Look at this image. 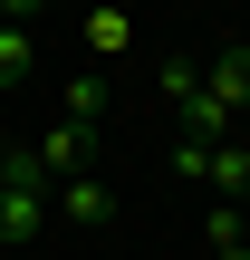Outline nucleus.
<instances>
[{
	"mask_svg": "<svg viewBox=\"0 0 250 260\" xmlns=\"http://www.w3.org/2000/svg\"><path fill=\"white\" fill-rule=\"evenodd\" d=\"M48 164H39V145H10L0 154V241H39L48 232Z\"/></svg>",
	"mask_w": 250,
	"mask_h": 260,
	"instance_id": "nucleus-1",
	"label": "nucleus"
},
{
	"mask_svg": "<svg viewBox=\"0 0 250 260\" xmlns=\"http://www.w3.org/2000/svg\"><path fill=\"white\" fill-rule=\"evenodd\" d=\"M39 164H48V183H67V174H87V125H67V116H58V125L39 135Z\"/></svg>",
	"mask_w": 250,
	"mask_h": 260,
	"instance_id": "nucleus-2",
	"label": "nucleus"
},
{
	"mask_svg": "<svg viewBox=\"0 0 250 260\" xmlns=\"http://www.w3.org/2000/svg\"><path fill=\"white\" fill-rule=\"evenodd\" d=\"M48 212H67V222H106V212H116V193H106L96 174H67V183L48 193Z\"/></svg>",
	"mask_w": 250,
	"mask_h": 260,
	"instance_id": "nucleus-3",
	"label": "nucleus"
},
{
	"mask_svg": "<svg viewBox=\"0 0 250 260\" xmlns=\"http://www.w3.org/2000/svg\"><path fill=\"white\" fill-rule=\"evenodd\" d=\"M202 87H212V96H222V106L241 116V106H250V48H222V58L202 68Z\"/></svg>",
	"mask_w": 250,
	"mask_h": 260,
	"instance_id": "nucleus-4",
	"label": "nucleus"
},
{
	"mask_svg": "<svg viewBox=\"0 0 250 260\" xmlns=\"http://www.w3.org/2000/svg\"><path fill=\"white\" fill-rule=\"evenodd\" d=\"M87 48H96V58H125V48H135V19H125V10H87Z\"/></svg>",
	"mask_w": 250,
	"mask_h": 260,
	"instance_id": "nucleus-5",
	"label": "nucleus"
},
{
	"mask_svg": "<svg viewBox=\"0 0 250 260\" xmlns=\"http://www.w3.org/2000/svg\"><path fill=\"white\" fill-rule=\"evenodd\" d=\"M106 116V77H67V125H96Z\"/></svg>",
	"mask_w": 250,
	"mask_h": 260,
	"instance_id": "nucleus-6",
	"label": "nucleus"
},
{
	"mask_svg": "<svg viewBox=\"0 0 250 260\" xmlns=\"http://www.w3.org/2000/svg\"><path fill=\"white\" fill-rule=\"evenodd\" d=\"M29 77V29H0V87Z\"/></svg>",
	"mask_w": 250,
	"mask_h": 260,
	"instance_id": "nucleus-7",
	"label": "nucleus"
},
{
	"mask_svg": "<svg viewBox=\"0 0 250 260\" xmlns=\"http://www.w3.org/2000/svg\"><path fill=\"white\" fill-rule=\"evenodd\" d=\"M212 260H250V241H212Z\"/></svg>",
	"mask_w": 250,
	"mask_h": 260,
	"instance_id": "nucleus-8",
	"label": "nucleus"
}]
</instances>
